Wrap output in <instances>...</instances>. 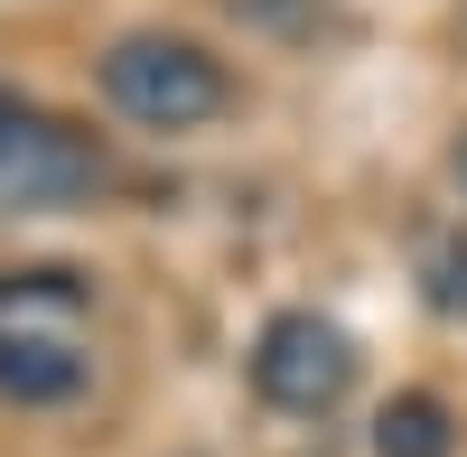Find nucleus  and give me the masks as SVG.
<instances>
[{"label":"nucleus","mask_w":467,"mask_h":457,"mask_svg":"<svg viewBox=\"0 0 467 457\" xmlns=\"http://www.w3.org/2000/svg\"><path fill=\"white\" fill-rule=\"evenodd\" d=\"M85 280L75 271H0V401L47 411L85 392Z\"/></svg>","instance_id":"f257e3e1"},{"label":"nucleus","mask_w":467,"mask_h":457,"mask_svg":"<svg viewBox=\"0 0 467 457\" xmlns=\"http://www.w3.org/2000/svg\"><path fill=\"white\" fill-rule=\"evenodd\" d=\"M103 103L131 112L140 131H206L215 112L234 103L224 66L197 47V37H169V28H131L103 47Z\"/></svg>","instance_id":"f03ea898"},{"label":"nucleus","mask_w":467,"mask_h":457,"mask_svg":"<svg viewBox=\"0 0 467 457\" xmlns=\"http://www.w3.org/2000/svg\"><path fill=\"white\" fill-rule=\"evenodd\" d=\"M94 187H103L94 131L0 94V215H57V206H85Z\"/></svg>","instance_id":"7ed1b4c3"},{"label":"nucleus","mask_w":467,"mask_h":457,"mask_svg":"<svg viewBox=\"0 0 467 457\" xmlns=\"http://www.w3.org/2000/svg\"><path fill=\"white\" fill-rule=\"evenodd\" d=\"M253 392L290 421H318L356 392V336L318 309H281L262 336H253Z\"/></svg>","instance_id":"20e7f679"},{"label":"nucleus","mask_w":467,"mask_h":457,"mask_svg":"<svg viewBox=\"0 0 467 457\" xmlns=\"http://www.w3.org/2000/svg\"><path fill=\"white\" fill-rule=\"evenodd\" d=\"M374 457H458L449 401L440 392H393V401L374 411Z\"/></svg>","instance_id":"39448f33"},{"label":"nucleus","mask_w":467,"mask_h":457,"mask_svg":"<svg viewBox=\"0 0 467 457\" xmlns=\"http://www.w3.org/2000/svg\"><path fill=\"white\" fill-rule=\"evenodd\" d=\"M244 28H271V37H318L337 28V0H224Z\"/></svg>","instance_id":"423d86ee"},{"label":"nucleus","mask_w":467,"mask_h":457,"mask_svg":"<svg viewBox=\"0 0 467 457\" xmlns=\"http://www.w3.org/2000/svg\"><path fill=\"white\" fill-rule=\"evenodd\" d=\"M420 289L440 318H467V243H431L420 252Z\"/></svg>","instance_id":"0eeeda50"},{"label":"nucleus","mask_w":467,"mask_h":457,"mask_svg":"<svg viewBox=\"0 0 467 457\" xmlns=\"http://www.w3.org/2000/svg\"><path fill=\"white\" fill-rule=\"evenodd\" d=\"M449 178L467 187V122H458V140H449Z\"/></svg>","instance_id":"6e6552de"}]
</instances>
